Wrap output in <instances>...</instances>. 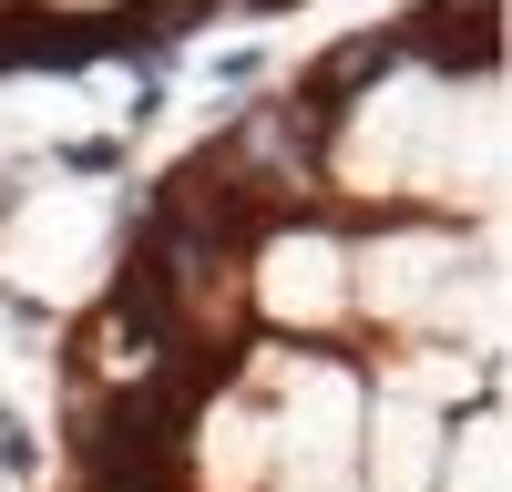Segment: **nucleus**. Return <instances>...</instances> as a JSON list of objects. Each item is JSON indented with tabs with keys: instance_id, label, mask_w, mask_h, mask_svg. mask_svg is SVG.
<instances>
[{
	"instance_id": "1",
	"label": "nucleus",
	"mask_w": 512,
	"mask_h": 492,
	"mask_svg": "<svg viewBox=\"0 0 512 492\" xmlns=\"http://www.w3.org/2000/svg\"><path fill=\"white\" fill-rule=\"evenodd\" d=\"M502 0H431V11H410V31H390V52H420V62H441V72H492L502 52Z\"/></svg>"
},
{
	"instance_id": "2",
	"label": "nucleus",
	"mask_w": 512,
	"mask_h": 492,
	"mask_svg": "<svg viewBox=\"0 0 512 492\" xmlns=\"http://www.w3.org/2000/svg\"><path fill=\"white\" fill-rule=\"evenodd\" d=\"M0 462H11V472H31V431L11 421V410H0Z\"/></svg>"
}]
</instances>
